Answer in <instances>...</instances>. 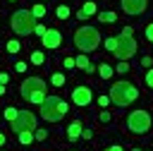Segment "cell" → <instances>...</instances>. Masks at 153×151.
Returning a JSON list of instances; mask_svg holds the SVG:
<instances>
[{
	"label": "cell",
	"instance_id": "ac0fdd59",
	"mask_svg": "<svg viewBox=\"0 0 153 151\" xmlns=\"http://www.w3.org/2000/svg\"><path fill=\"white\" fill-rule=\"evenodd\" d=\"M98 19H100V22H105V24H110V22H115V19H117V14H115V12H100V14H98Z\"/></svg>",
	"mask_w": 153,
	"mask_h": 151
},
{
	"label": "cell",
	"instance_id": "8d00e7d4",
	"mask_svg": "<svg viewBox=\"0 0 153 151\" xmlns=\"http://www.w3.org/2000/svg\"><path fill=\"white\" fill-rule=\"evenodd\" d=\"M5 141H7V139H5V134H2V132H0V146H2V144H5Z\"/></svg>",
	"mask_w": 153,
	"mask_h": 151
},
{
	"label": "cell",
	"instance_id": "8992f818",
	"mask_svg": "<svg viewBox=\"0 0 153 151\" xmlns=\"http://www.w3.org/2000/svg\"><path fill=\"white\" fill-rule=\"evenodd\" d=\"M136 41H134V36L131 34H120L117 36V46H115V50H112V55L117 58V60H129L134 53H136Z\"/></svg>",
	"mask_w": 153,
	"mask_h": 151
},
{
	"label": "cell",
	"instance_id": "cb8c5ba5",
	"mask_svg": "<svg viewBox=\"0 0 153 151\" xmlns=\"http://www.w3.org/2000/svg\"><path fill=\"white\" fill-rule=\"evenodd\" d=\"M17 115H19V110H17V108H5V117H7L10 122H12Z\"/></svg>",
	"mask_w": 153,
	"mask_h": 151
},
{
	"label": "cell",
	"instance_id": "30bf717a",
	"mask_svg": "<svg viewBox=\"0 0 153 151\" xmlns=\"http://www.w3.org/2000/svg\"><path fill=\"white\" fill-rule=\"evenodd\" d=\"M146 7H148V0H122V10H124V14H131V17L143 14Z\"/></svg>",
	"mask_w": 153,
	"mask_h": 151
},
{
	"label": "cell",
	"instance_id": "7c38bea8",
	"mask_svg": "<svg viewBox=\"0 0 153 151\" xmlns=\"http://www.w3.org/2000/svg\"><path fill=\"white\" fill-rule=\"evenodd\" d=\"M81 134H84V127H81V122H79V120H74V122L67 127V137L74 141V139H79Z\"/></svg>",
	"mask_w": 153,
	"mask_h": 151
},
{
	"label": "cell",
	"instance_id": "5b68a950",
	"mask_svg": "<svg viewBox=\"0 0 153 151\" xmlns=\"http://www.w3.org/2000/svg\"><path fill=\"white\" fill-rule=\"evenodd\" d=\"M12 29H14V34H19V36L33 34V31H36V17H33V12H29V10H17V12L12 14Z\"/></svg>",
	"mask_w": 153,
	"mask_h": 151
},
{
	"label": "cell",
	"instance_id": "3957f363",
	"mask_svg": "<svg viewBox=\"0 0 153 151\" xmlns=\"http://www.w3.org/2000/svg\"><path fill=\"white\" fill-rule=\"evenodd\" d=\"M22 98L24 101H29V103H43L45 101V81L43 79H38V77H26L24 81H22Z\"/></svg>",
	"mask_w": 153,
	"mask_h": 151
},
{
	"label": "cell",
	"instance_id": "d6a6232c",
	"mask_svg": "<svg viewBox=\"0 0 153 151\" xmlns=\"http://www.w3.org/2000/svg\"><path fill=\"white\" fill-rule=\"evenodd\" d=\"M100 122H110V113H108V110L100 113Z\"/></svg>",
	"mask_w": 153,
	"mask_h": 151
},
{
	"label": "cell",
	"instance_id": "9a60e30c",
	"mask_svg": "<svg viewBox=\"0 0 153 151\" xmlns=\"http://www.w3.org/2000/svg\"><path fill=\"white\" fill-rule=\"evenodd\" d=\"M74 60H76V67H79V70H88V67H91V62H88V58H86L84 53H81L79 58H74Z\"/></svg>",
	"mask_w": 153,
	"mask_h": 151
},
{
	"label": "cell",
	"instance_id": "d590c367",
	"mask_svg": "<svg viewBox=\"0 0 153 151\" xmlns=\"http://www.w3.org/2000/svg\"><path fill=\"white\" fill-rule=\"evenodd\" d=\"M81 137H84V139H91V137H93V132H91V129H84V134H81Z\"/></svg>",
	"mask_w": 153,
	"mask_h": 151
},
{
	"label": "cell",
	"instance_id": "836d02e7",
	"mask_svg": "<svg viewBox=\"0 0 153 151\" xmlns=\"http://www.w3.org/2000/svg\"><path fill=\"white\" fill-rule=\"evenodd\" d=\"M7 79H10L7 72H0V84H7Z\"/></svg>",
	"mask_w": 153,
	"mask_h": 151
},
{
	"label": "cell",
	"instance_id": "4316f807",
	"mask_svg": "<svg viewBox=\"0 0 153 151\" xmlns=\"http://www.w3.org/2000/svg\"><path fill=\"white\" fill-rule=\"evenodd\" d=\"M65 67H67V70L76 67V60H74V58H65Z\"/></svg>",
	"mask_w": 153,
	"mask_h": 151
},
{
	"label": "cell",
	"instance_id": "2e32d148",
	"mask_svg": "<svg viewBox=\"0 0 153 151\" xmlns=\"http://www.w3.org/2000/svg\"><path fill=\"white\" fill-rule=\"evenodd\" d=\"M50 81H53V86H65V74L62 72H53Z\"/></svg>",
	"mask_w": 153,
	"mask_h": 151
},
{
	"label": "cell",
	"instance_id": "484cf974",
	"mask_svg": "<svg viewBox=\"0 0 153 151\" xmlns=\"http://www.w3.org/2000/svg\"><path fill=\"white\" fill-rule=\"evenodd\" d=\"M98 105H100V108H108V105H110V96H100V98H98Z\"/></svg>",
	"mask_w": 153,
	"mask_h": 151
},
{
	"label": "cell",
	"instance_id": "8fae6325",
	"mask_svg": "<svg viewBox=\"0 0 153 151\" xmlns=\"http://www.w3.org/2000/svg\"><path fill=\"white\" fill-rule=\"evenodd\" d=\"M41 41H43V46H45V48L55 50V48H60V43H62V34H60L57 29H48V31L41 36Z\"/></svg>",
	"mask_w": 153,
	"mask_h": 151
},
{
	"label": "cell",
	"instance_id": "4dcf8cb0",
	"mask_svg": "<svg viewBox=\"0 0 153 151\" xmlns=\"http://www.w3.org/2000/svg\"><path fill=\"white\" fill-rule=\"evenodd\" d=\"M45 31H48V29H45V26H43V24H36V36H43V34H45Z\"/></svg>",
	"mask_w": 153,
	"mask_h": 151
},
{
	"label": "cell",
	"instance_id": "74e56055",
	"mask_svg": "<svg viewBox=\"0 0 153 151\" xmlns=\"http://www.w3.org/2000/svg\"><path fill=\"white\" fill-rule=\"evenodd\" d=\"M2 93H5V84H0V96H2Z\"/></svg>",
	"mask_w": 153,
	"mask_h": 151
},
{
	"label": "cell",
	"instance_id": "277c9868",
	"mask_svg": "<svg viewBox=\"0 0 153 151\" xmlns=\"http://www.w3.org/2000/svg\"><path fill=\"white\" fill-rule=\"evenodd\" d=\"M67 115V101L57 98V96H45V101L41 103V117L48 122H57Z\"/></svg>",
	"mask_w": 153,
	"mask_h": 151
},
{
	"label": "cell",
	"instance_id": "7a4b0ae2",
	"mask_svg": "<svg viewBox=\"0 0 153 151\" xmlns=\"http://www.w3.org/2000/svg\"><path fill=\"white\" fill-rule=\"evenodd\" d=\"M74 46L81 53H91L100 46V31L96 26H79L74 31Z\"/></svg>",
	"mask_w": 153,
	"mask_h": 151
},
{
	"label": "cell",
	"instance_id": "d6986e66",
	"mask_svg": "<svg viewBox=\"0 0 153 151\" xmlns=\"http://www.w3.org/2000/svg\"><path fill=\"white\" fill-rule=\"evenodd\" d=\"M98 72H100V77H103V79H110V77H112V67H110V65H105V62L98 67Z\"/></svg>",
	"mask_w": 153,
	"mask_h": 151
},
{
	"label": "cell",
	"instance_id": "6da1fadb",
	"mask_svg": "<svg viewBox=\"0 0 153 151\" xmlns=\"http://www.w3.org/2000/svg\"><path fill=\"white\" fill-rule=\"evenodd\" d=\"M108 96H110V101H112L115 105L124 108V105H129V103H134V101L139 98V89H136L131 81H115Z\"/></svg>",
	"mask_w": 153,
	"mask_h": 151
},
{
	"label": "cell",
	"instance_id": "e575fe53",
	"mask_svg": "<svg viewBox=\"0 0 153 151\" xmlns=\"http://www.w3.org/2000/svg\"><path fill=\"white\" fill-rule=\"evenodd\" d=\"M105 151H124V149H122V146H117V144H112V146H108Z\"/></svg>",
	"mask_w": 153,
	"mask_h": 151
},
{
	"label": "cell",
	"instance_id": "52a82bcc",
	"mask_svg": "<svg viewBox=\"0 0 153 151\" xmlns=\"http://www.w3.org/2000/svg\"><path fill=\"white\" fill-rule=\"evenodd\" d=\"M127 127L134 134H146L151 129V115L146 110H131L127 115Z\"/></svg>",
	"mask_w": 153,
	"mask_h": 151
},
{
	"label": "cell",
	"instance_id": "1f68e13d",
	"mask_svg": "<svg viewBox=\"0 0 153 151\" xmlns=\"http://www.w3.org/2000/svg\"><path fill=\"white\" fill-rule=\"evenodd\" d=\"M151 62H153L151 55H143V58H141V65H143V67H151Z\"/></svg>",
	"mask_w": 153,
	"mask_h": 151
},
{
	"label": "cell",
	"instance_id": "7402d4cb",
	"mask_svg": "<svg viewBox=\"0 0 153 151\" xmlns=\"http://www.w3.org/2000/svg\"><path fill=\"white\" fill-rule=\"evenodd\" d=\"M115 46H117V36H115V38H112V36H110V38H105V50H108V53H112V50H115Z\"/></svg>",
	"mask_w": 153,
	"mask_h": 151
},
{
	"label": "cell",
	"instance_id": "4fadbf2b",
	"mask_svg": "<svg viewBox=\"0 0 153 151\" xmlns=\"http://www.w3.org/2000/svg\"><path fill=\"white\" fill-rule=\"evenodd\" d=\"M17 137H19V144H24V146H26V144H31V141L36 139V137H33V129H26V132H19Z\"/></svg>",
	"mask_w": 153,
	"mask_h": 151
},
{
	"label": "cell",
	"instance_id": "ffe728a7",
	"mask_svg": "<svg viewBox=\"0 0 153 151\" xmlns=\"http://www.w3.org/2000/svg\"><path fill=\"white\" fill-rule=\"evenodd\" d=\"M55 14H57L60 19H67V17H69V7H67V5H57V10H55Z\"/></svg>",
	"mask_w": 153,
	"mask_h": 151
},
{
	"label": "cell",
	"instance_id": "f1b7e54d",
	"mask_svg": "<svg viewBox=\"0 0 153 151\" xmlns=\"http://www.w3.org/2000/svg\"><path fill=\"white\" fill-rule=\"evenodd\" d=\"M146 38H148V41L153 43V22H151V24L146 26Z\"/></svg>",
	"mask_w": 153,
	"mask_h": 151
},
{
	"label": "cell",
	"instance_id": "5bb4252c",
	"mask_svg": "<svg viewBox=\"0 0 153 151\" xmlns=\"http://www.w3.org/2000/svg\"><path fill=\"white\" fill-rule=\"evenodd\" d=\"M43 62H45V55L41 50H33L31 53V65H43Z\"/></svg>",
	"mask_w": 153,
	"mask_h": 151
},
{
	"label": "cell",
	"instance_id": "d4e9b609",
	"mask_svg": "<svg viewBox=\"0 0 153 151\" xmlns=\"http://www.w3.org/2000/svg\"><path fill=\"white\" fill-rule=\"evenodd\" d=\"M33 137H36V141H43V139L48 137V132H45V129H38V127H36V129H33Z\"/></svg>",
	"mask_w": 153,
	"mask_h": 151
},
{
	"label": "cell",
	"instance_id": "f35d334b",
	"mask_svg": "<svg viewBox=\"0 0 153 151\" xmlns=\"http://www.w3.org/2000/svg\"><path fill=\"white\" fill-rule=\"evenodd\" d=\"M131 151H141V149H131Z\"/></svg>",
	"mask_w": 153,
	"mask_h": 151
},
{
	"label": "cell",
	"instance_id": "e0dca14e",
	"mask_svg": "<svg viewBox=\"0 0 153 151\" xmlns=\"http://www.w3.org/2000/svg\"><path fill=\"white\" fill-rule=\"evenodd\" d=\"M31 12H33V17H36V19H41V17H45V5H41V2H38V5H33V7H31Z\"/></svg>",
	"mask_w": 153,
	"mask_h": 151
},
{
	"label": "cell",
	"instance_id": "44dd1931",
	"mask_svg": "<svg viewBox=\"0 0 153 151\" xmlns=\"http://www.w3.org/2000/svg\"><path fill=\"white\" fill-rule=\"evenodd\" d=\"M81 10L86 12V17H91V14H96V10H98V7H96V2H84V7H81Z\"/></svg>",
	"mask_w": 153,
	"mask_h": 151
},
{
	"label": "cell",
	"instance_id": "9c48e42d",
	"mask_svg": "<svg viewBox=\"0 0 153 151\" xmlns=\"http://www.w3.org/2000/svg\"><path fill=\"white\" fill-rule=\"evenodd\" d=\"M72 101H74V105L84 108V105H88V103L93 101V93H91L88 86H74V91H72Z\"/></svg>",
	"mask_w": 153,
	"mask_h": 151
},
{
	"label": "cell",
	"instance_id": "603a6c76",
	"mask_svg": "<svg viewBox=\"0 0 153 151\" xmlns=\"http://www.w3.org/2000/svg\"><path fill=\"white\" fill-rule=\"evenodd\" d=\"M19 48H22L19 41H7V53H19Z\"/></svg>",
	"mask_w": 153,
	"mask_h": 151
},
{
	"label": "cell",
	"instance_id": "f546056e",
	"mask_svg": "<svg viewBox=\"0 0 153 151\" xmlns=\"http://www.w3.org/2000/svg\"><path fill=\"white\" fill-rule=\"evenodd\" d=\"M127 70H129V65H127V62H124V60H122V62H120V65H117V72H120V74H124V72H127Z\"/></svg>",
	"mask_w": 153,
	"mask_h": 151
},
{
	"label": "cell",
	"instance_id": "83f0119b",
	"mask_svg": "<svg viewBox=\"0 0 153 151\" xmlns=\"http://www.w3.org/2000/svg\"><path fill=\"white\" fill-rule=\"evenodd\" d=\"M146 84H148V86L153 89V67H151V70L146 72Z\"/></svg>",
	"mask_w": 153,
	"mask_h": 151
},
{
	"label": "cell",
	"instance_id": "ba28073f",
	"mask_svg": "<svg viewBox=\"0 0 153 151\" xmlns=\"http://www.w3.org/2000/svg\"><path fill=\"white\" fill-rule=\"evenodd\" d=\"M12 132L19 134V132H26V129H36V115L31 110H19V115L10 122Z\"/></svg>",
	"mask_w": 153,
	"mask_h": 151
}]
</instances>
